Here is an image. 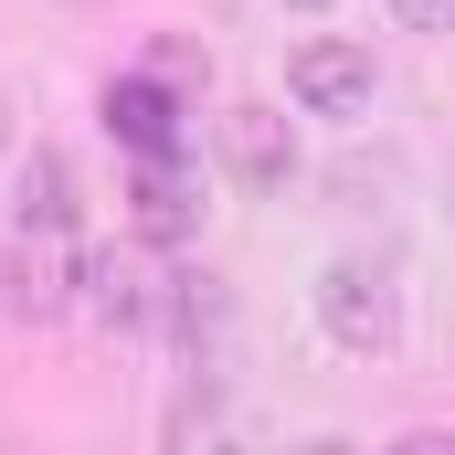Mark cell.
I'll list each match as a JSON object with an SVG mask.
<instances>
[{
  "mask_svg": "<svg viewBox=\"0 0 455 455\" xmlns=\"http://www.w3.org/2000/svg\"><path fill=\"white\" fill-rule=\"evenodd\" d=\"M381 455H455V435H403V445H381Z\"/></svg>",
  "mask_w": 455,
  "mask_h": 455,
  "instance_id": "10",
  "label": "cell"
},
{
  "mask_svg": "<svg viewBox=\"0 0 455 455\" xmlns=\"http://www.w3.org/2000/svg\"><path fill=\"white\" fill-rule=\"evenodd\" d=\"M75 286H85V265L64 254V233H21V243H11V265H0V307H11V318H32V329H43V318H64V307H75Z\"/></svg>",
  "mask_w": 455,
  "mask_h": 455,
  "instance_id": "2",
  "label": "cell"
},
{
  "mask_svg": "<svg viewBox=\"0 0 455 455\" xmlns=\"http://www.w3.org/2000/svg\"><path fill=\"white\" fill-rule=\"evenodd\" d=\"M107 127L138 148V159H180V85H159V75H116V85H107Z\"/></svg>",
  "mask_w": 455,
  "mask_h": 455,
  "instance_id": "4",
  "label": "cell"
},
{
  "mask_svg": "<svg viewBox=\"0 0 455 455\" xmlns=\"http://www.w3.org/2000/svg\"><path fill=\"white\" fill-rule=\"evenodd\" d=\"M297 11H329V0H297Z\"/></svg>",
  "mask_w": 455,
  "mask_h": 455,
  "instance_id": "12",
  "label": "cell"
},
{
  "mask_svg": "<svg viewBox=\"0 0 455 455\" xmlns=\"http://www.w3.org/2000/svg\"><path fill=\"white\" fill-rule=\"evenodd\" d=\"M392 11H403L413 32H455V0H392Z\"/></svg>",
  "mask_w": 455,
  "mask_h": 455,
  "instance_id": "9",
  "label": "cell"
},
{
  "mask_svg": "<svg viewBox=\"0 0 455 455\" xmlns=\"http://www.w3.org/2000/svg\"><path fill=\"white\" fill-rule=\"evenodd\" d=\"M318 329H329L349 360H381L392 329H403V318H392V286H381L371 265H329V275H318Z\"/></svg>",
  "mask_w": 455,
  "mask_h": 455,
  "instance_id": "1",
  "label": "cell"
},
{
  "mask_svg": "<svg viewBox=\"0 0 455 455\" xmlns=\"http://www.w3.org/2000/svg\"><path fill=\"white\" fill-rule=\"evenodd\" d=\"M445 202H455V191H445Z\"/></svg>",
  "mask_w": 455,
  "mask_h": 455,
  "instance_id": "13",
  "label": "cell"
},
{
  "mask_svg": "<svg viewBox=\"0 0 455 455\" xmlns=\"http://www.w3.org/2000/svg\"><path fill=\"white\" fill-rule=\"evenodd\" d=\"M286 85H297V107L307 116H371V53L360 43H297V64H286Z\"/></svg>",
  "mask_w": 455,
  "mask_h": 455,
  "instance_id": "3",
  "label": "cell"
},
{
  "mask_svg": "<svg viewBox=\"0 0 455 455\" xmlns=\"http://www.w3.org/2000/svg\"><path fill=\"white\" fill-rule=\"evenodd\" d=\"M297 455H360V445H339V435H318V445H297Z\"/></svg>",
  "mask_w": 455,
  "mask_h": 455,
  "instance_id": "11",
  "label": "cell"
},
{
  "mask_svg": "<svg viewBox=\"0 0 455 455\" xmlns=\"http://www.w3.org/2000/svg\"><path fill=\"white\" fill-rule=\"evenodd\" d=\"M11 223H21V233H75V170H64L53 148L21 159V180H11Z\"/></svg>",
  "mask_w": 455,
  "mask_h": 455,
  "instance_id": "7",
  "label": "cell"
},
{
  "mask_svg": "<svg viewBox=\"0 0 455 455\" xmlns=\"http://www.w3.org/2000/svg\"><path fill=\"white\" fill-rule=\"evenodd\" d=\"M212 138H223V170L243 180V191H275V180L297 170V138H286V116H275V107H223Z\"/></svg>",
  "mask_w": 455,
  "mask_h": 455,
  "instance_id": "5",
  "label": "cell"
},
{
  "mask_svg": "<svg viewBox=\"0 0 455 455\" xmlns=\"http://www.w3.org/2000/svg\"><path fill=\"white\" fill-rule=\"evenodd\" d=\"M127 223L148 233V243H180V233L202 223V202H191L180 159H138V180H127Z\"/></svg>",
  "mask_w": 455,
  "mask_h": 455,
  "instance_id": "6",
  "label": "cell"
},
{
  "mask_svg": "<svg viewBox=\"0 0 455 455\" xmlns=\"http://www.w3.org/2000/svg\"><path fill=\"white\" fill-rule=\"evenodd\" d=\"M170 455H243V435H233L223 403H180L170 413Z\"/></svg>",
  "mask_w": 455,
  "mask_h": 455,
  "instance_id": "8",
  "label": "cell"
}]
</instances>
